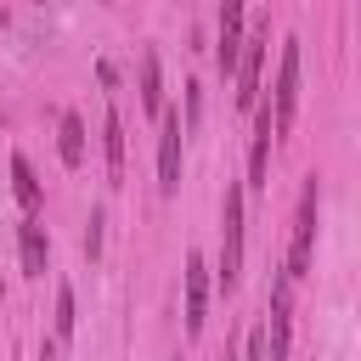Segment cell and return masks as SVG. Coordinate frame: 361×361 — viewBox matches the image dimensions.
<instances>
[{"instance_id":"30bf717a","label":"cell","mask_w":361,"mask_h":361,"mask_svg":"<svg viewBox=\"0 0 361 361\" xmlns=\"http://www.w3.org/2000/svg\"><path fill=\"white\" fill-rule=\"evenodd\" d=\"M17 254H23V276H45V226L34 214L17 226Z\"/></svg>"},{"instance_id":"5b68a950","label":"cell","mask_w":361,"mask_h":361,"mask_svg":"<svg viewBox=\"0 0 361 361\" xmlns=\"http://www.w3.org/2000/svg\"><path fill=\"white\" fill-rule=\"evenodd\" d=\"M299 113V39H282V62H276V90H271V118H276V135H288Z\"/></svg>"},{"instance_id":"2e32d148","label":"cell","mask_w":361,"mask_h":361,"mask_svg":"<svg viewBox=\"0 0 361 361\" xmlns=\"http://www.w3.org/2000/svg\"><path fill=\"white\" fill-rule=\"evenodd\" d=\"M85 254H90V259L102 254V209H90V226H85Z\"/></svg>"},{"instance_id":"ba28073f","label":"cell","mask_w":361,"mask_h":361,"mask_svg":"<svg viewBox=\"0 0 361 361\" xmlns=\"http://www.w3.org/2000/svg\"><path fill=\"white\" fill-rule=\"evenodd\" d=\"M259 118H254V141H248V192H259L265 186V164H271V135H276V118H271V102L265 107H254Z\"/></svg>"},{"instance_id":"8992f818","label":"cell","mask_w":361,"mask_h":361,"mask_svg":"<svg viewBox=\"0 0 361 361\" xmlns=\"http://www.w3.org/2000/svg\"><path fill=\"white\" fill-rule=\"evenodd\" d=\"M180 135H186L180 113H164V124H158V192L164 197L180 186Z\"/></svg>"},{"instance_id":"4fadbf2b","label":"cell","mask_w":361,"mask_h":361,"mask_svg":"<svg viewBox=\"0 0 361 361\" xmlns=\"http://www.w3.org/2000/svg\"><path fill=\"white\" fill-rule=\"evenodd\" d=\"M11 192H17V203H23V214H34V209L45 203V186L34 180V164H28L23 152H11Z\"/></svg>"},{"instance_id":"277c9868","label":"cell","mask_w":361,"mask_h":361,"mask_svg":"<svg viewBox=\"0 0 361 361\" xmlns=\"http://www.w3.org/2000/svg\"><path fill=\"white\" fill-rule=\"evenodd\" d=\"M271 51V23H259L254 34H243V56H237V107L254 113L259 107V68Z\"/></svg>"},{"instance_id":"6da1fadb","label":"cell","mask_w":361,"mask_h":361,"mask_svg":"<svg viewBox=\"0 0 361 361\" xmlns=\"http://www.w3.org/2000/svg\"><path fill=\"white\" fill-rule=\"evenodd\" d=\"M316 209H322V192H316V175H305V186H299V214H293V243H288V265H282V276H288V282H299V276L310 271V248H316Z\"/></svg>"},{"instance_id":"9c48e42d","label":"cell","mask_w":361,"mask_h":361,"mask_svg":"<svg viewBox=\"0 0 361 361\" xmlns=\"http://www.w3.org/2000/svg\"><path fill=\"white\" fill-rule=\"evenodd\" d=\"M203 316H209V265L203 254H192L186 259V333L192 338L203 333Z\"/></svg>"},{"instance_id":"e0dca14e","label":"cell","mask_w":361,"mask_h":361,"mask_svg":"<svg viewBox=\"0 0 361 361\" xmlns=\"http://www.w3.org/2000/svg\"><path fill=\"white\" fill-rule=\"evenodd\" d=\"M197 107H203V96H197V85H186V124H197Z\"/></svg>"},{"instance_id":"3957f363","label":"cell","mask_w":361,"mask_h":361,"mask_svg":"<svg viewBox=\"0 0 361 361\" xmlns=\"http://www.w3.org/2000/svg\"><path fill=\"white\" fill-rule=\"evenodd\" d=\"M288 344H293V282L276 276L265 305V361H288Z\"/></svg>"},{"instance_id":"52a82bcc","label":"cell","mask_w":361,"mask_h":361,"mask_svg":"<svg viewBox=\"0 0 361 361\" xmlns=\"http://www.w3.org/2000/svg\"><path fill=\"white\" fill-rule=\"evenodd\" d=\"M237 56H243V0H220V45H214L220 73H237Z\"/></svg>"},{"instance_id":"5bb4252c","label":"cell","mask_w":361,"mask_h":361,"mask_svg":"<svg viewBox=\"0 0 361 361\" xmlns=\"http://www.w3.org/2000/svg\"><path fill=\"white\" fill-rule=\"evenodd\" d=\"M141 107H147V113L164 107V79H158V56H152V51L141 56Z\"/></svg>"},{"instance_id":"9a60e30c","label":"cell","mask_w":361,"mask_h":361,"mask_svg":"<svg viewBox=\"0 0 361 361\" xmlns=\"http://www.w3.org/2000/svg\"><path fill=\"white\" fill-rule=\"evenodd\" d=\"M73 327H79V310H73V288H56V333H62V338H73Z\"/></svg>"},{"instance_id":"7c38bea8","label":"cell","mask_w":361,"mask_h":361,"mask_svg":"<svg viewBox=\"0 0 361 361\" xmlns=\"http://www.w3.org/2000/svg\"><path fill=\"white\" fill-rule=\"evenodd\" d=\"M102 147H107V180L118 186L124 180V118H118V107H107V118H102Z\"/></svg>"},{"instance_id":"8fae6325","label":"cell","mask_w":361,"mask_h":361,"mask_svg":"<svg viewBox=\"0 0 361 361\" xmlns=\"http://www.w3.org/2000/svg\"><path fill=\"white\" fill-rule=\"evenodd\" d=\"M56 152H62L68 169L85 164V118H79V113H62V118H56Z\"/></svg>"},{"instance_id":"d6986e66","label":"cell","mask_w":361,"mask_h":361,"mask_svg":"<svg viewBox=\"0 0 361 361\" xmlns=\"http://www.w3.org/2000/svg\"><path fill=\"white\" fill-rule=\"evenodd\" d=\"M220 361H243V355H237V350H231V344H226V355H220Z\"/></svg>"},{"instance_id":"7a4b0ae2","label":"cell","mask_w":361,"mask_h":361,"mask_svg":"<svg viewBox=\"0 0 361 361\" xmlns=\"http://www.w3.org/2000/svg\"><path fill=\"white\" fill-rule=\"evenodd\" d=\"M243 276V186H226V209H220V282L226 293Z\"/></svg>"},{"instance_id":"ac0fdd59","label":"cell","mask_w":361,"mask_h":361,"mask_svg":"<svg viewBox=\"0 0 361 361\" xmlns=\"http://www.w3.org/2000/svg\"><path fill=\"white\" fill-rule=\"evenodd\" d=\"M39 361H56V344L51 338H39Z\"/></svg>"}]
</instances>
